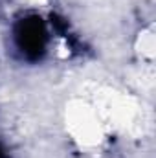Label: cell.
<instances>
[{
    "label": "cell",
    "mask_w": 156,
    "mask_h": 158,
    "mask_svg": "<svg viewBox=\"0 0 156 158\" xmlns=\"http://www.w3.org/2000/svg\"><path fill=\"white\" fill-rule=\"evenodd\" d=\"M22 48L26 52H40L42 40H44V30L39 20H26L22 26Z\"/></svg>",
    "instance_id": "obj_1"
}]
</instances>
